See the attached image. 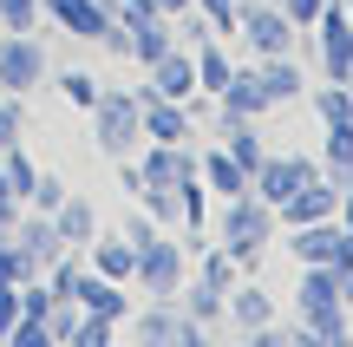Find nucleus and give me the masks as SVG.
Listing matches in <instances>:
<instances>
[{
  "instance_id": "1",
  "label": "nucleus",
  "mask_w": 353,
  "mask_h": 347,
  "mask_svg": "<svg viewBox=\"0 0 353 347\" xmlns=\"http://www.w3.org/2000/svg\"><path fill=\"white\" fill-rule=\"evenodd\" d=\"M268 236H275V210H268L255 190L223 197V217H216V243L236 256V269H255V262H262Z\"/></svg>"
},
{
  "instance_id": "2",
  "label": "nucleus",
  "mask_w": 353,
  "mask_h": 347,
  "mask_svg": "<svg viewBox=\"0 0 353 347\" xmlns=\"http://www.w3.org/2000/svg\"><path fill=\"white\" fill-rule=\"evenodd\" d=\"M92 138H99V151L112 157H138V144H144V105H138V92H118V86H105L99 92V105H92Z\"/></svg>"
},
{
  "instance_id": "3",
  "label": "nucleus",
  "mask_w": 353,
  "mask_h": 347,
  "mask_svg": "<svg viewBox=\"0 0 353 347\" xmlns=\"http://www.w3.org/2000/svg\"><path fill=\"white\" fill-rule=\"evenodd\" d=\"M190 282V262H183V243L164 230V236H151V243L138 249V269H131V288L138 295H151V301H176V288Z\"/></svg>"
},
{
  "instance_id": "4",
  "label": "nucleus",
  "mask_w": 353,
  "mask_h": 347,
  "mask_svg": "<svg viewBox=\"0 0 353 347\" xmlns=\"http://www.w3.org/2000/svg\"><path fill=\"white\" fill-rule=\"evenodd\" d=\"M46 72H52V59L39 33H0V92L26 99V92L46 86Z\"/></svg>"
},
{
  "instance_id": "5",
  "label": "nucleus",
  "mask_w": 353,
  "mask_h": 347,
  "mask_svg": "<svg viewBox=\"0 0 353 347\" xmlns=\"http://www.w3.org/2000/svg\"><path fill=\"white\" fill-rule=\"evenodd\" d=\"M236 33L249 39V52H255V59H275V52H294V33H301V26H294L288 13L275 7V0H242Z\"/></svg>"
},
{
  "instance_id": "6",
  "label": "nucleus",
  "mask_w": 353,
  "mask_h": 347,
  "mask_svg": "<svg viewBox=\"0 0 353 347\" xmlns=\"http://www.w3.org/2000/svg\"><path fill=\"white\" fill-rule=\"evenodd\" d=\"M131 335H138L144 347H196L203 328L190 321L176 301H144V308H131Z\"/></svg>"
},
{
  "instance_id": "7",
  "label": "nucleus",
  "mask_w": 353,
  "mask_h": 347,
  "mask_svg": "<svg viewBox=\"0 0 353 347\" xmlns=\"http://www.w3.org/2000/svg\"><path fill=\"white\" fill-rule=\"evenodd\" d=\"M138 92H151V99H176V105H196V99H203V92H196V52L170 46L164 59L144 66V86H138Z\"/></svg>"
},
{
  "instance_id": "8",
  "label": "nucleus",
  "mask_w": 353,
  "mask_h": 347,
  "mask_svg": "<svg viewBox=\"0 0 353 347\" xmlns=\"http://www.w3.org/2000/svg\"><path fill=\"white\" fill-rule=\"evenodd\" d=\"M321 66H327V79L334 86H353V13L347 7H321Z\"/></svg>"
},
{
  "instance_id": "9",
  "label": "nucleus",
  "mask_w": 353,
  "mask_h": 347,
  "mask_svg": "<svg viewBox=\"0 0 353 347\" xmlns=\"http://www.w3.org/2000/svg\"><path fill=\"white\" fill-rule=\"evenodd\" d=\"M39 7H46L52 33H72V39H85V46H99V39H105V26H112L105 0H39Z\"/></svg>"
},
{
  "instance_id": "10",
  "label": "nucleus",
  "mask_w": 353,
  "mask_h": 347,
  "mask_svg": "<svg viewBox=\"0 0 353 347\" xmlns=\"http://www.w3.org/2000/svg\"><path fill=\"white\" fill-rule=\"evenodd\" d=\"M307 177H314V164H307V157H262V170L249 177V190L262 197L268 210H281V204H288V197L301 190Z\"/></svg>"
},
{
  "instance_id": "11",
  "label": "nucleus",
  "mask_w": 353,
  "mask_h": 347,
  "mask_svg": "<svg viewBox=\"0 0 353 347\" xmlns=\"http://www.w3.org/2000/svg\"><path fill=\"white\" fill-rule=\"evenodd\" d=\"M138 105H144V138H157V144H196V112H190V105L151 99V92H138Z\"/></svg>"
},
{
  "instance_id": "12",
  "label": "nucleus",
  "mask_w": 353,
  "mask_h": 347,
  "mask_svg": "<svg viewBox=\"0 0 353 347\" xmlns=\"http://www.w3.org/2000/svg\"><path fill=\"white\" fill-rule=\"evenodd\" d=\"M216 112H223V118H255V125H262V112H275L268 92H262V72H255V66H236L229 86L216 92Z\"/></svg>"
},
{
  "instance_id": "13",
  "label": "nucleus",
  "mask_w": 353,
  "mask_h": 347,
  "mask_svg": "<svg viewBox=\"0 0 353 347\" xmlns=\"http://www.w3.org/2000/svg\"><path fill=\"white\" fill-rule=\"evenodd\" d=\"M79 308L85 315H105V321H131V308H138V301H131V282H105L99 269H85L79 275Z\"/></svg>"
},
{
  "instance_id": "14",
  "label": "nucleus",
  "mask_w": 353,
  "mask_h": 347,
  "mask_svg": "<svg viewBox=\"0 0 353 347\" xmlns=\"http://www.w3.org/2000/svg\"><path fill=\"white\" fill-rule=\"evenodd\" d=\"M334 210H341V190H334V177H321V170H314V177L275 210V223H288V230H294V223H321V217H334Z\"/></svg>"
},
{
  "instance_id": "15",
  "label": "nucleus",
  "mask_w": 353,
  "mask_h": 347,
  "mask_svg": "<svg viewBox=\"0 0 353 347\" xmlns=\"http://www.w3.org/2000/svg\"><path fill=\"white\" fill-rule=\"evenodd\" d=\"M52 236H59L65 249H85L92 236H99V204L65 190V197H59V210H52Z\"/></svg>"
},
{
  "instance_id": "16",
  "label": "nucleus",
  "mask_w": 353,
  "mask_h": 347,
  "mask_svg": "<svg viewBox=\"0 0 353 347\" xmlns=\"http://www.w3.org/2000/svg\"><path fill=\"white\" fill-rule=\"evenodd\" d=\"M341 243H347V223H334V217H321V223H294V262H327L334 269V256H341Z\"/></svg>"
},
{
  "instance_id": "17",
  "label": "nucleus",
  "mask_w": 353,
  "mask_h": 347,
  "mask_svg": "<svg viewBox=\"0 0 353 347\" xmlns=\"http://www.w3.org/2000/svg\"><path fill=\"white\" fill-rule=\"evenodd\" d=\"M294 308H301V315L347 308V301H341V269H327V262H301V288H294Z\"/></svg>"
},
{
  "instance_id": "18",
  "label": "nucleus",
  "mask_w": 353,
  "mask_h": 347,
  "mask_svg": "<svg viewBox=\"0 0 353 347\" xmlns=\"http://www.w3.org/2000/svg\"><path fill=\"white\" fill-rule=\"evenodd\" d=\"M85 269H99L105 282H131V269H138V249H131L118 230H105V236H92V243H85Z\"/></svg>"
},
{
  "instance_id": "19",
  "label": "nucleus",
  "mask_w": 353,
  "mask_h": 347,
  "mask_svg": "<svg viewBox=\"0 0 353 347\" xmlns=\"http://www.w3.org/2000/svg\"><path fill=\"white\" fill-rule=\"evenodd\" d=\"M196 177H203V190H210V197H242V190H249V170H242L223 144L196 151Z\"/></svg>"
},
{
  "instance_id": "20",
  "label": "nucleus",
  "mask_w": 353,
  "mask_h": 347,
  "mask_svg": "<svg viewBox=\"0 0 353 347\" xmlns=\"http://www.w3.org/2000/svg\"><path fill=\"white\" fill-rule=\"evenodd\" d=\"M223 308H229V321H236V328H249V335H255V328H268V321H275V301H268V288H255V282H229V295H223Z\"/></svg>"
},
{
  "instance_id": "21",
  "label": "nucleus",
  "mask_w": 353,
  "mask_h": 347,
  "mask_svg": "<svg viewBox=\"0 0 353 347\" xmlns=\"http://www.w3.org/2000/svg\"><path fill=\"white\" fill-rule=\"evenodd\" d=\"M255 72H262V92H268V105H288V99H301V92H307L301 66H294L288 52H275V59H255Z\"/></svg>"
},
{
  "instance_id": "22",
  "label": "nucleus",
  "mask_w": 353,
  "mask_h": 347,
  "mask_svg": "<svg viewBox=\"0 0 353 347\" xmlns=\"http://www.w3.org/2000/svg\"><path fill=\"white\" fill-rule=\"evenodd\" d=\"M170 46H176V26H170V13H151L144 26H131V59H138V66L164 59Z\"/></svg>"
},
{
  "instance_id": "23",
  "label": "nucleus",
  "mask_w": 353,
  "mask_h": 347,
  "mask_svg": "<svg viewBox=\"0 0 353 347\" xmlns=\"http://www.w3.org/2000/svg\"><path fill=\"white\" fill-rule=\"evenodd\" d=\"M229 72H236V59L223 52V39H203V46H196V92L216 99V92L229 86Z\"/></svg>"
},
{
  "instance_id": "24",
  "label": "nucleus",
  "mask_w": 353,
  "mask_h": 347,
  "mask_svg": "<svg viewBox=\"0 0 353 347\" xmlns=\"http://www.w3.org/2000/svg\"><path fill=\"white\" fill-rule=\"evenodd\" d=\"M131 204H138L144 217L157 223V230H183V210H176V184H144Z\"/></svg>"
},
{
  "instance_id": "25",
  "label": "nucleus",
  "mask_w": 353,
  "mask_h": 347,
  "mask_svg": "<svg viewBox=\"0 0 353 347\" xmlns=\"http://www.w3.org/2000/svg\"><path fill=\"white\" fill-rule=\"evenodd\" d=\"M0 177H7V190L20 197V204L33 197V184H39V164L26 157V144H7V151H0Z\"/></svg>"
},
{
  "instance_id": "26",
  "label": "nucleus",
  "mask_w": 353,
  "mask_h": 347,
  "mask_svg": "<svg viewBox=\"0 0 353 347\" xmlns=\"http://www.w3.org/2000/svg\"><path fill=\"white\" fill-rule=\"evenodd\" d=\"M52 86H59V99H65V105L92 112V105H99V92H105V79H92V72H79V66H65V72L52 79Z\"/></svg>"
},
{
  "instance_id": "27",
  "label": "nucleus",
  "mask_w": 353,
  "mask_h": 347,
  "mask_svg": "<svg viewBox=\"0 0 353 347\" xmlns=\"http://www.w3.org/2000/svg\"><path fill=\"white\" fill-rule=\"evenodd\" d=\"M176 210H183V230L203 236V223H210V190H203V177H183V184H176Z\"/></svg>"
},
{
  "instance_id": "28",
  "label": "nucleus",
  "mask_w": 353,
  "mask_h": 347,
  "mask_svg": "<svg viewBox=\"0 0 353 347\" xmlns=\"http://www.w3.org/2000/svg\"><path fill=\"white\" fill-rule=\"evenodd\" d=\"M39 26H46L39 0H0V33H39Z\"/></svg>"
},
{
  "instance_id": "29",
  "label": "nucleus",
  "mask_w": 353,
  "mask_h": 347,
  "mask_svg": "<svg viewBox=\"0 0 353 347\" xmlns=\"http://www.w3.org/2000/svg\"><path fill=\"white\" fill-rule=\"evenodd\" d=\"M314 112H321V125H341V118H353V86H321L314 92Z\"/></svg>"
},
{
  "instance_id": "30",
  "label": "nucleus",
  "mask_w": 353,
  "mask_h": 347,
  "mask_svg": "<svg viewBox=\"0 0 353 347\" xmlns=\"http://www.w3.org/2000/svg\"><path fill=\"white\" fill-rule=\"evenodd\" d=\"M327 164L341 170V177H353V118L327 125Z\"/></svg>"
},
{
  "instance_id": "31",
  "label": "nucleus",
  "mask_w": 353,
  "mask_h": 347,
  "mask_svg": "<svg viewBox=\"0 0 353 347\" xmlns=\"http://www.w3.org/2000/svg\"><path fill=\"white\" fill-rule=\"evenodd\" d=\"M26 138V99H13V92H0V151L7 144Z\"/></svg>"
},
{
  "instance_id": "32",
  "label": "nucleus",
  "mask_w": 353,
  "mask_h": 347,
  "mask_svg": "<svg viewBox=\"0 0 353 347\" xmlns=\"http://www.w3.org/2000/svg\"><path fill=\"white\" fill-rule=\"evenodd\" d=\"M196 13L210 20V33H216V39H229V33H236V13H242V0H196Z\"/></svg>"
},
{
  "instance_id": "33",
  "label": "nucleus",
  "mask_w": 353,
  "mask_h": 347,
  "mask_svg": "<svg viewBox=\"0 0 353 347\" xmlns=\"http://www.w3.org/2000/svg\"><path fill=\"white\" fill-rule=\"evenodd\" d=\"M112 341H118V321H105V315H85L72 335V347H112Z\"/></svg>"
},
{
  "instance_id": "34",
  "label": "nucleus",
  "mask_w": 353,
  "mask_h": 347,
  "mask_svg": "<svg viewBox=\"0 0 353 347\" xmlns=\"http://www.w3.org/2000/svg\"><path fill=\"white\" fill-rule=\"evenodd\" d=\"M59 197H65V184H59V170H39V184H33V197H26V210H59Z\"/></svg>"
},
{
  "instance_id": "35",
  "label": "nucleus",
  "mask_w": 353,
  "mask_h": 347,
  "mask_svg": "<svg viewBox=\"0 0 353 347\" xmlns=\"http://www.w3.org/2000/svg\"><path fill=\"white\" fill-rule=\"evenodd\" d=\"M118 236H125L131 249H144V243H151V236H164V230H157V223L144 217V210H125V217H118Z\"/></svg>"
},
{
  "instance_id": "36",
  "label": "nucleus",
  "mask_w": 353,
  "mask_h": 347,
  "mask_svg": "<svg viewBox=\"0 0 353 347\" xmlns=\"http://www.w3.org/2000/svg\"><path fill=\"white\" fill-rule=\"evenodd\" d=\"M105 13H112L118 26H144L157 13V0H105Z\"/></svg>"
},
{
  "instance_id": "37",
  "label": "nucleus",
  "mask_w": 353,
  "mask_h": 347,
  "mask_svg": "<svg viewBox=\"0 0 353 347\" xmlns=\"http://www.w3.org/2000/svg\"><path fill=\"white\" fill-rule=\"evenodd\" d=\"M13 321H20V282H0V347H7Z\"/></svg>"
},
{
  "instance_id": "38",
  "label": "nucleus",
  "mask_w": 353,
  "mask_h": 347,
  "mask_svg": "<svg viewBox=\"0 0 353 347\" xmlns=\"http://www.w3.org/2000/svg\"><path fill=\"white\" fill-rule=\"evenodd\" d=\"M321 7H327V0H281V13H288L294 26H314V20H321Z\"/></svg>"
},
{
  "instance_id": "39",
  "label": "nucleus",
  "mask_w": 353,
  "mask_h": 347,
  "mask_svg": "<svg viewBox=\"0 0 353 347\" xmlns=\"http://www.w3.org/2000/svg\"><path fill=\"white\" fill-rule=\"evenodd\" d=\"M20 210H26V204H20V197H13V190H0V236H7V230H13V223H20Z\"/></svg>"
},
{
  "instance_id": "40",
  "label": "nucleus",
  "mask_w": 353,
  "mask_h": 347,
  "mask_svg": "<svg viewBox=\"0 0 353 347\" xmlns=\"http://www.w3.org/2000/svg\"><path fill=\"white\" fill-rule=\"evenodd\" d=\"M190 7H196V0H157V13H170V20H176V13H190Z\"/></svg>"
},
{
  "instance_id": "41",
  "label": "nucleus",
  "mask_w": 353,
  "mask_h": 347,
  "mask_svg": "<svg viewBox=\"0 0 353 347\" xmlns=\"http://www.w3.org/2000/svg\"><path fill=\"white\" fill-rule=\"evenodd\" d=\"M341 223L353 230V190H341Z\"/></svg>"
},
{
  "instance_id": "42",
  "label": "nucleus",
  "mask_w": 353,
  "mask_h": 347,
  "mask_svg": "<svg viewBox=\"0 0 353 347\" xmlns=\"http://www.w3.org/2000/svg\"><path fill=\"white\" fill-rule=\"evenodd\" d=\"M347 335H353V315H347Z\"/></svg>"
}]
</instances>
